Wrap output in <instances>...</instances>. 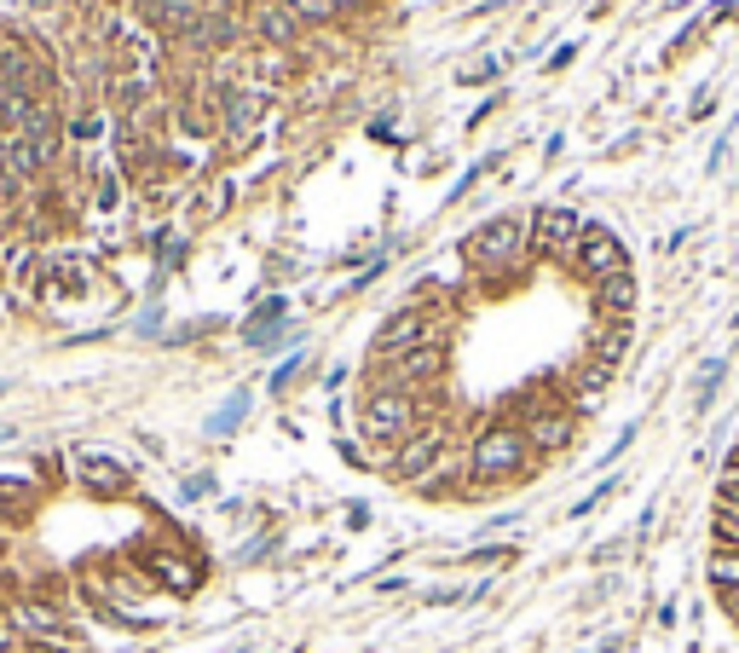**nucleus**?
<instances>
[{"mask_svg": "<svg viewBox=\"0 0 739 653\" xmlns=\"http://www.w3.org/2000/svg\"><path fill=\"white\" fill-rule=\"evenodd\" d=\"M457 260L468 267V278H474L480 290L515 283L531 267V209H515V214L503 209V214L480 220V226L457 243Z\"/></svg>", "mask_w": 739, "mask_h": 653, "instance_id": "1", "label": "nucleus"}, {"mask_svg": "<svg viewBox=\"0 0 739 653\" xmlns=\"http://www.w3.org/2000/svg\"><path fill=\"white\" fill-rule=\"evenodd\" d=\"M468 468H474V492L468 498H485V492H503V486H520L538 457H531V445L520 434V422H485L474 428V440H468Z\"/></svg>", "mask_w": 739, "mask_h": 653, "instance_id": "2", "label": "nucleus"}, {"mask_svg": "<svg viewBox=\"0 0 739 653\" xmlns=\"http://www.w3.org/2000/svg\"><path fill=\"white\" fill-rule=\"evenodd\" d=\"M427 422L422 411V399L417 394H387V387H359V399H353V434L364 440V452L370 457H387L394 445H404L417 428Z\"/></svg>", "mask_w": 739, "mask_h": 653, "instance_id": "3", "label": "nucleus"}, {"mask_svg": "<svg viewBox=\"0 0 739 653\" xmlns=\"http://www.w3.org/2000/svg\"><path fill=\"white\" fill-rule=\"evenodd\" d=\"M457 440H462V434H457V422H450V417H427L417 434H410L404 445H394V452H387L376 468H382V475L394 480V486H404V492H410V486H417V480H422L427 468H434Z\"/></svg>", "mask_w": 739, "mask_h": 653, "instance_id": "4", "label": "nucleus"}, {"mask_svg": "<svg viewBox=\"0 0 739 653\" xmlns=\"http://www.w3.org/2000/svg\"><path fill=\"white\" fill-rule=\"evenodd\" d=\"M589 220L572 202H531V260H572Z\"/></svg>", "mask_w": 739, "mask_h": 653, "instance_id": "5", "label": "nucleus"}, {"mask_svg": "<svg viewBox=\"0 0 739 653\" xmlns=\"http://www.w3.org/2000/svg\"><path fill=\"white\" fill-rule=\"evenodd\" d=\"M566 272H578L589 290L601 278H612V272H630V249H624V237L607 226V220H589L584 226V237H578V249H572V260H566Z\"/></svg>", "mask_w": 739, "mask_h": 653, "instance_id": "6", "label": "nucleus"}, {"mask_svg": "<svg viewBox=\"0 0 739 653\" xmlns=\"http://www.w3.org/2000/svg\"><path fill=\"white\" fill-rule=\"evenodd\" d=\"M410 492H417V498H427V503L468 498V492H474V468H468V445L457 440V445H450V452H445L434 468H427V475H422L417 486H410Z\"/></svg>", "mask_w": 739, "mask_h": 653, "instance_id": "7", "label": "nucleus"}, {"mask_svg": "<svg viewBox=\"0 0 739 653\" xmlns=\"http://www.w3.org/2000/svg\"><path fill=\"white\" fill-rule=\"evenodd\" d=\"M520 434H526V445H531V457L549 463V457H561L566 445L578 440V417H572L566 405H549V411L520 417Z\"/></svg>", "mask_w": 739, "mask_h": 653, "instance_id": "8", "label": "nucleus"}, {"mask_svg": "<svg viewBox=\"0 0 739 653\" xmlns=\"http://www.w3.org/2000/svg\"><path fill=\"white\" fill-rule=\"evenodd\" d=\"M145 573L168 590V596H197L202 590V561L185 549H145Z\"/></svg>", "mask_w": 739, "mask_h": 653, "instance_id": "9", "label": "nucleus"}, {"mask_svg": "<svg viewBox=\"0 0 739 653\" xmlns=\"http://www.w3.org/2000/svg\"><path fill=\"white\" fill-rule=\"evenodd\" d=\"M635 307H642V278L635 272H612L589 290V313L601 324H619V318H635Z\"/></svg>", "mask_w": 739, "mask_h": 653, "instance_id": "10", "label": "nucleus"}, {"mask_svg": "<svg viewBox=\"0 0 739 653\" xmlns=\"http://www.w3.org/2000/svg\"><path fill=\"white\" fill-rule=\"evenodd\" d=\"M255 35H260L272 53H301L306 24H301L290 7H283V0H260V7H255Z\"/></svg>", "mask_w": 739, "mask_h": 653, "instance_id": "11", "label": "nucleus"}, {"mask_svg": "<svg viewBox=\"0 0 739 653\" xmlns=\"http://www.w3.org/2000/svg\"><path fill=\"white\" fill-rule=\"evenodd\" d=\"M75 480L87 486L93 498H121L133 486V468L128 463H116V457H105V452H87L75 463Z\"/></svg>", "mask_w": 739, "mask_h": 653, "instance_id": "12", "label": "nucleus"}, {"mask_svg": "<svg viewBox=\"0 0 739 653\" xmlns=\"http://www.w3.org/2000/svg\"><path fill=\"white\" fill-rule=\"evenodd\" d=\"M584 347H589V359H601L607 371H619V364L630 359V347H635V318H619V324H601V330H589Z\"/></svg>", "mask_w": 739, "mask_h": 653, "instance_id": "13", "label": "nucleus"}, {"mask_svg": "<svg viewBox=\"0 0 739 653\" xmlns=\"http://www.w3.org/2000/svg\"><path fill=\"white\" fill-rule=\"evenodd\" d=\"M283 318H290V301L283 295L260 301V307L249 313V324H243V341L249 347H283Z\"/></svg>", "mask_w": 739, "mask_h": 653, "instance_id": "14", "label": "nucleus"}, {"mask_svg": "<svg viewBox=\"0 0 739 653\" xmlns=\"http://www.w3.org/2000/svg\"><path fill=\"white\" fill-rule=\"evenodd\" d=\"M723 382H728V359H705L700 371H693V417H705L716 394H723Z\"/></svg>", "mask_w": 739, "mask_h": 653, "instance_id": "15", "label": "nucleus"}, {"mask_svg": "<svg viewBox=\"0 0 739 653\" xmlns=\"http://www.w3.org/2000/svg\"><path fill=\"white\" fill-rule=\"evenodd\" d=\"M705 584L723 596V590H739V549L728 544H711V556H705Z\"/></svg>", "mask_w": 739, "mask_h": 653, "instance_id": "16", "label": "nucleus"}, {"mask_svg": "<svg viewBox=\"0 0 739 653\" xmlns=\"http://www.w3.org/2000/svg\"><path fill=\"white\" fill-rule=\"evenodd\" d=\"M508 65H515L508 53H485V58H474V65L457 70V88H497V81L508 75Z\"/></svg>", "mask_w": 739, "mask_h": 653, "instance_id": "17", "label": "nucleus"}, {"mask_svg": "<svg viewBox=\"0 0 739 653\" xmlns=\"http://www.w3.org/2000/svg\"><path fill=\"white\" fill-rule=\"evenodd\" d=\"M243 417H249V387H237V394H232V399H225L220 411L209 417V434H214V440L237 434V428H243Z\"/></svg>", "mask_w": 739, "mask_h": 653, "instance_id": "18", "label": "nucleus"}, {"mask_svg": "<svg viewBox=\"0 0 739 653\" xmlns=\"http://www.w3.org/2000/svg\"><path fill=\"white\" fill-rule=\"evenodd\" d=\"M503 156H508V151H485V156H474V162H468V168L457 174V186H450V197H445V202H462V197L474 191L485 174H497V162H503Z\"/></svg>", "mask_w": 739, "mask_h": 653, "instance_id": "19", "label": "nucleus"}, {"mask_svg": "<svg viewBox=\"0 0 739 653\" xmlns=\"http://www.w3.org/2000/svg\"><path fill=\"white\" fill-rule=\"evenodd\" d=\"M619 492H624V475H607L601 486H589V492H584L578 503L566 509V521H584V515H595V509H601V503H612Z\"/></svg>", "mask_w": 739, "mask_h": 653, "instance_id": "20", "label": "nucleus"}, {"mask_svg": "<svg viewBox=\"0 0 739 653\" xmlns=\"http://www.w3.org/2000/svg\"><path fill=\"white\" fill-rule=\"evenodd\" d=\"M515 556H520V549L515 544H497V538H491V544H474V549H462V567H515Z\"/></svg>", "mask_w": 739, "mask_h": 653, "instance_id": "21", "label": "nucleus"}, {"mask_svg": "<svg viewBox=\"0 0 739 653\" xmlns=\"http://www.w3.org/2000/svg\"><path fill=\"white\" fill-rule=\"evenodd\" d=\"M711 544H728V549H739V509H728V503H711Z\"/></svg>", "mask_w": 739, "mask_h": 653, "instance_id": "22", "label": "nucleus"}, {"mask_svg": "<svg viewBox=\"0 0 739 653\" xmlns=\"http://www.w3.org/2000/svg\"><path fill=\"white\" fill-rule=\"evenodd\" d=\"M336 452H341V463H347V468H359V475H370V468H376V457L364 452V440H359V434H336Z\"/></svg>", "mask_w": 739, "mask_h": 653, "instance_id": "23", "label": "nucleus"}, {"mask_svg": "<svg viewBox=\"0 0 739 653\" xmlns=\"http://www.w3.org/2000/svg\"><path fill=\"white\" fill-rule=\"evenodd\" d=\"M301 371H306V353H290V359H283V364H278L272 376H266V387H272V394H290Z\"/></svg>", "mask_w": 739, "mask_h": 653, "instance_id": "24", "label": "nucleus"}, {"mask_svg": "<svg viewBox=\"0 0 739 653\" xmlns=\"http://www.w3.org/2000/svg\"><path fill=\"white\" fill-rule=\"evenodd\" d=\"M578 53H584V35H572V40H561V47H549V75H561V70H572L578 65Z\"/></svg>", "mask_w": 739, "mask_h": 653, "instance_id": "25", "label": "nucleus"}, {"mask_svg": "<svg viewBox=\"0 0 739 653\" xmlns=\"http://www.w3.org/2000/svg\"><path fill=\"white\" fill-rule=\"evenodd\" d=\"M503 105H508V93L497 88V93H491V98H485V105H480L474 116H468V121H462V133H480V128H485V121H491V116H497Z\"/></svg>", "mask_w": 739, "mask_h": 653, "instance_id": "26", "label": "nucleus"}, {"mask_svg": "<svg viewBox=\"0 0 739 653\" xmlns=\"http://www.w3.org/2000/svg\"><path fill=\"white\" fill-rule=\"evenodd\" d=\"M635 434H642V422H630V428H619V434H612V445H607V452H601V463H619V457L630 452V445H635Z\"/></svg>", "mask_w": 739, "mask_h": 653, "instance_id": "27", "label": "nucleus"}, {"mask_svg": "<svg viewBox=\"0 0 739 653\" xmlns=\"http://www.w3.org/2000/svg\"><path fill=\"white\" fill-rule=\"evenodd\" d=\"M624 549H630V538H607V544L589 549V561H595V567H612V561H624Z\"/></svg>", "mask_w": 739, "mask_h": 653, "instance_id": "28", "label": "nucleus"}, {"mask_svg": "<svg viewBox=\"0 0 739 653\" xmlns=\"http://www.w3.org/2000/svg\"><path fill=\"white\" fill-rule=\"evenodd\" d=\"M635 145H647V133H642V128L624 133V139H612V145H601V162H619V156H630Z\"/></svg>", "mask_w": 739, "mask_h": 653, "instance_id": "29", "label": "nucleus"}, {"mask_svg": "<svg viewBox=\"0 0 739 653\" xmlns=\"http://www.w3.org/2000/svg\"><path fill=\"white\" fill-rule=\"evenodd\" d=\"M508 7H520V0H474V7H468V24H485V18H497Z\"/></svg>", "mask_w": 739, "mask_h": 653, "instance_id": "30", "label": "nucleus"}, {"mask_svg": "<svg viewBox=\"0 0 739 653\" xmlns=\"http://www.w3.org/2000/svg\"><path fill=\"white\" fill-rule=\"evenodd\" d=\"M347 376H353V364H330V371H324V394H341Z\"/></svg>", "mask_w": 739, "mask_h": 653, "instance_id": "31", "label": "nucleus"}, {"mask_svg": "<svg viewBox=\"0 0 739 653\" xmlns=\"http://www.w3.org/2000/svg\"><path fill=\"white\" fill-rule=\"evenodd\" d=\"M716 607H723V619L739 630V590H723V596H716Z\"/></svg>", "mask_w": 739, "mask_h": 653, "instance_id": "32", "label": "nucleus"}, {"mask_svg": "<svg viewBox=\"0 0 739 653\" xmlns=\"http://www.w3.org/2000/svg\"><path fill=\"white\" fill-rule=\"evenodd\" d=\"M376 7H382V0H336L341 18H359V12H376Z\"/></svg>", "mask_w": 739, "mask_h": 653, "instance_id": "33", "label": "nucleus"}, {"mask_svg": "<svg viewBox=\"0 0 739 653\" xmlns=\"http://www.w3.org/2000/svg\"><path fill=\"white\" fill-rule=\"evenodd\" d=\"M370 521H376V515H370V503H347V526H353V533L370 526Z\"/></svg>", "mask_w": 739, "mask_h": 653, "instance_id": "34", "label": "nucleus"}, {"mask_svg": "<svg viewBox=\"0 0 739 653\" xmlns=\"http://www.w3.org/2000/svg\"><path fill=\"white\" fill-rule=\"evenodd\" d=\"M202 492H214V475H191V480H185V498H202Z\"/></svg>", "mask_w": 739, "mask_h": 653, "instance_id": "35", "label": "nucleus"}, {"mask_svg": "<svg viewBox=\"0 0 739 653\" xmlns=\"http://www.w3.org/2000/svg\"><path fill=\"white\" fill-rule=\"evenodd\" d=\"M561 151H566V133H549V139H543V156L561 162Z\"/></svg>", "mask_w": 739, "mask_h": 653, "instance_id": "36", "label": "nucleus"}, {"mask_svg": "<svg viewBox=\"0 0 739 653\" xmlns=\"http://www.w3.org/2000/svg\"><path fill=\"white\" fill-rule=\"evenodd\" d=\"M688 232H693V226H676V232L665 237V255H676V249H682V243H688Z\"/></svg>", "mask_w": 739, "mask_h": 653, "instance_id": "37", "label": "nucleus"}, {"mask_svg": "<svg viewBox=\"0 0 739 653\" xmlns=\"http://www.w3.org/2000/svg\"><path fill=\"white\" fill-rule=\"evenodd\" d=\"M399 590H410V579H382V584H376V596H399Z\"/></svg>", "mask_w": 739, "mask_h": 653, "instance_id": "38", "label": "nucleus"}, {"mask_svg": "<svg viewBox=\"0 0 739 653\" xmlns=\"http://www.w3.org/2000/svg\"><path fill=\"white\" fill-rule=\"evenodd\" d=\"M734 341H739V313H734Z\"/></svg>", "mask_w": 739, "mask_h": 653, "instance_id": "39", "label": "nucleus"}]
</instances>
